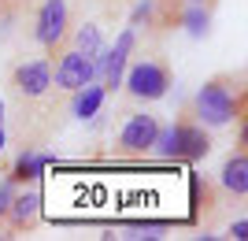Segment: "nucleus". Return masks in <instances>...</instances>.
Instances as JSON below:
<instances>
[{"label":"nucleus","mask_w":248,"mask_h":241,"mask_svg":"<svg viewBox=\"0 0 248 241\" xmlns=\"http://www.w3.org/2000/svg\"><path fill=\"white\" fill-rule=\"evenodd\" d=\"M155 134H159V119L152 112H134L115 137V152L119 156H145V152H152Z\"/></svg>","instance_id":"423d86ee"},{"label":"nucleus","mask_w":248,"mask_h":241,"mask_svg":"<svg viewBox=\"0 0 248 241\" xmlns=\"http://www.w3.org/2000/svg\"><path fill=\"white\" fill-rule=\"evenodd\" d=\"M218 189H222V197H230V200L248 197V152L245 148H237V152L222 163V171H218Z\"/></svg>","instance_id":"9d476101"},{"label":"nucleus","mask_w":248,"mask_h":241,"mask_svg":"<svg viewBox=\"0 0 248 241\" xmlns=\"http://www.w3.org/2000/svg\"><path fill=\"white\" fill-rule=\"evenodd\" d=\"M186 4H207V8H215V0H186Z\"/></svg>","instance_id":"a211bd4d"},{"label":"nucleus","mask_w":248,"mask_h":241,"mask_svg":"<svg viewBox=\"0 0 248 241\" xmlns=\"http://www.w3.org/2000/svg\"><path fill=\"white\" fill-rule=\"evenodd\" d=\"M67 37H71V48H78V52H85V56H100V30H96L93 22L78 26V30L67 33Z\"/></svg>","instance_id":"4468645a"},{"label":"nucleus","mask_w":248,"mask_h":241,"mask_svg":"<svg viewBox=\"0 0 248 241\" xmlns=\"http://www.w3.org/2000/svg\"><path fill=\"white\" fill-rule=\"evenodd\" d=\"M189 115L204 126H226L233 119H245V85L233 74H215L207 78L197 89L193 104H189Z\"/></svg>","instance_id":"f257e3e1"},{"label":"nucleus","mask_w":248,"mask_h":241,"mask_svg":"<svg viewBox=\"0 0 248 241\" xmlns=\"http://www.w3.org/2000/svg\"><path fill=\"white\" fill-rule=\"evenodd\" d=\"M207 26H211V8H207V4H186V0H182V8H178V30L193 33V37H204Z\"/></svg>","instance_id":"9b49d317"},{"label":"nucleus","mask_w":248,"mask_h":241,"mask_svg":"<svg viewBox=\"0 0 248 241\" xmlns=\"http://www.w3.org/2000/svg\"><path fill=\"white\" fill-rule=\"evenodd\" d=\"M0 4H8V8H22L26 0H0Z\"/></svg>","instance_id":"f3484780"},{"label":"nucleus","mask_w":248,"mask_h":241,"mask_svg":"<svg viewBox=\"0 0 248 241\" xmlns=\"http://www.w3.org/2000/svg\"><path fill=\"white\" fill-rule=\"evenodd\" d=\"M245 230H248V219H237V223H233V238H245Z\"/></svg>","instance_id":"dca6fc26"},{"label":"nucleus","mask_w":248,"mask_h":241,"mask_svg":"<svg viewBox=\"0 0 248 241\" xmlns=\"http://www.w3.org/2000/svg\"><path fill=\"white\" fill-rule=\"evenodd\" d=\"M93 78H96L93 56L78 52V48H60L52 56V85H60L63 93H74V89H82Z\"/></svg>","instance_id":"39448f33"},{"label":"nucleus","mask_w":248,"mask_h":241,"mask_svg":"<svg viewBox=\"0 0 248 241\" xmlns=\"http://www.w3.org/2000/svg\"><path fill=\"white\" fill-rule=\"evenodd\" d=\"M11 89L22 100H41L52 89V60H22L11 71Z\"/></svg>","instance_id":"6e6552de"},{"label":"nucleus","mask_w":248,"mask_h":241,"mask_svg":"<svg viewBox=\"0 0 248 241\" xmlns=\"http://www.w3.org/2000/svg\"><path fill=\"white\" fill-rule=\"evenodd\" d=\"M45 163H48V156H45V152H22V156H19V163L11 167V175H8V178H11V182H33L37 175H41V167H45Z\"/></svg>","instance_id":"ddd939ff"},{"label":"nucleus","mask_w":248,"mask_h":241,"mask_svg":"<svg viewBox=\"0 0 248 241\" xmlns=\"http://www.w3.org/2000/svg\"><path fill=\"white\" fill-rule=\"evenodd\" d=\"M152 148L163 160H174V163H197V160H204L207 152H211V134H207L204 123H197V119L186 112L170 130H159V134H155Z\"/></svg>","instance_id":"f03ea898"},{"label":"nucleus","mask_w":248,"mask_h":241,"mask_svg":"<svg viewBox=\"0 0 248 241\" xmlns=\"http://www.w3.org/2000/svg\"><path fill=\"white\" fill-rule=\"evenodd\" d=\"M4 223H8L11 234L33 230V226L41 223V193H37V189H22V193L15 189V197H11V204H8Z\"/></svg>","instance_id":"1a4fd4ad"},{"label":"nucleus","mask_w":248,"mask_h":241,"mask_svg":"<svg viewBox=\"0 0 248 241\" xmlns=\"http://www.w3.org/2000/svg\"><path fill=\"white\" fill-rule=\"evenodd\" d=\"M0 152H4V115H0Z\"/></svg>","instance_id":"6ab92c4d"},{"label":"nucleus","mask_w":248,"mask_h":241,"mask_svg":"<svg viewBox=\"0 0 248 241\" xmlns=\"http://www.w3.org/2000/svg\"><path fill=\"white\" fill-rule=\"evenodd\" d=\"M123 85H126V96H134V100H163L174 85V71L159 56H141V60L126 63Z\"/></svg>","instance_id":"7ed1b4c3"},{"label":"nucleus","mask_w":248,"mask_h":241,"mask_svg":"<svg viewBox=\"0 0 248 241\" xmlns=\"http://www.w3.org/2000/svg\"><path fill=\"white\" fill-rule=\"evenodd\" d=\"M67 33H71V4L67 0H41V8L33 15V41L48 52V60L67 45Z\"/></svg>","instance_id":"20e7f679"},{"label":"nucleus","mask_w":248,"mask_h":241,"mask_svg":"<svg viewBox=\"0 0 248 241\" xmlns=\"http://www.w3.org/2000/svg\"><path fill=\"white\" fill-rule=\"evenodd\" d=\"M134 48H137V30L130 26V30L119 33V41H115L100 60H93L96 63V74H100L104 93H115V89L123 85V71H126V63H130V56H134Z\"/></svg>","instance_id":"0eeeda50"},{"label":"nucleus","mask_w":248,"mask_h":241,"mask_svg":"<svg viewBox=\"0 0 248 241\" xmlns=\"http://www.w3.org/2000/svg\"><path fill=\"white\" fill-rule=\"evenodd\" d=\"M11 197H15V182H4L0 186V223H4V215H8V204H11Z\"/></svg>","instance_id":"2eb2a0df"},{"label":"nucleus","mask_w":248,"mask_h":241,"mask_svg":"<svg viewBox=\"0 0 248 241\" xmlns=\"http://www.w3.org/2000/svg\"><path fill=\"white\" fill-rule=\"evenodd\" d=\"M104 85H93V82H85L82 89H74V115L78 119H89V115H96V108L104 104Z\"/></svg>","instance_id":"f8f14e48"}]
</instances>
